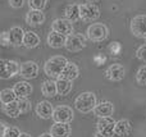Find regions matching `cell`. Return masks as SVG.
<instances>
[{
    "label": "cell",
    "instance_id": "e0dca14e",
    "mask_svg": "<svg viewBox=\"0 0 146 137\" xmlns=\"http://www.w3.org/2000/svg\"><path fill=\"white\" fill-rule=\"evenodd\" d=\"M72 128L69 123H54L50 128V133L54 137H69Z\"/></svg>",
    "mask_w": 146,
    "mask_h": 137
},
{
    "label": "cell",
    "instance_id": "484cf974",
    "mask_svg": "<svg viewBox=\"0 0 146 137\" xmlns=\"http://www.w3.org/2000/svg\"><path fill=\"white\" fill-rule=\"evenodd\" d=\"M66 18L72 22H76L77 19H81L80 15V5L71 4L66 8Z\"/></svg>",
    "mask_w": 146,
    "mask_h": 137
},
{
    "label": "cell",
    "instance_id": "ac0fdd59",
    "mask_svg": "<svg viewBox=\"0 0 146 137\" xmlns=\"http://www.w3.org/2000/svg\"><path fill=\"white\" fill-rule=\"evenodd\" d=\"M25 31L22 27L14 26L9 30V37H10V42L13 46H21L23 45V38H25Z\"/></svg>",
    "mask_w": 146,
    "mask_h": 137
},
{
    "label": "cell",
    "instance_id": "603a6c76",
    "mask_svg": "<svg viewBox=\"0 0 146 137\" xmlns=\"http://www.w3.org/2000/svg\"><path fill=\"white\" fill-rule=\"evenodd\" d=\"M3 112L10 118H18L22 112H21V108H19V104H18V100L15 101H12L9 104H5L3 105Z\"/></svg>",
    "mask_w": 146,
    "mask_h": 137
},
{
    "label": "cell",
    "instance_id": "30bf717a",
    "mask_svg": "<svg viewBox=\"0 0 146 137\" xmlns=\"http://www.w3.org/2000/svg\"><path fill=\"white\" fill-rule=\"evenodd\" d=\"M51 30L68 36V35H71L73 31L72 21L67 19V18H58V19H55L51 23Z\"/></svg>",
    "mask_w": 146,
    "mask_h": 137
},
{
    "label": "cell",
    "instance_id": "7c38bea8",
    "mask_svg": "<svg viewBox=\"0 0 146 137\" xmlns=\"http://www.w3.org/2000/svg\"><path fill=\"white\" fill-rule=\"evenodd\" d=\"M115 120L111 117H104L99 118L98 123H96V128L99 132L106 133V135H114V128H115Z\"/></svg>",
    "mask_w": 146,
    "mask_h": 137
},
{
    "label": "cell",
    "instance_id": "f1b7e54d",
    "mask_svg": "<svg viewBox=\"0 0 146 137\" xmlns=\"http://www.w3.org/2000/svg\"><path fill=\"white\" fill-rule=\"evenodd\" d=\"M136 81L141 86H146V66H142L136 73Z\"/></svg>",
    "mask_w": 146,
    "mask_h": 137
},
{
    "label": "cell",
    "instance_id": "3957f363",
    "mask_svg": "<svg viewBox=\"0 0 146 137\" xmlns=\"http://www.w3.org/2000/svg\"><path fill=\"white\" fill-rule=\"evenodd\" d=\"M86 36L88 40L94 42H100L109 36V28L104 23H92L91 26H88Z\"/></svg>",
    "mask_w": 146,
    "mask_h": 137
},
{
    "label": "cell",
    "instance_id": "4fadbf2b",
    "mask_svg": "<svg viewBox=\"0 0 146 137\" xmlns=\"http://www.w3.org/2000/svg\"><path fill=\"white\" fill-rule=\"evenodd\" d=\"M67 36L63 33H59L56 31H50V33L48 35V45L53 49H60L66 46Z\"/></svg>",
    "mask_w": 146,
    "mask_h": 137
},
{
    "label": "cell",
    "instance_id": "d4e9b609",
    "mask_svg": "<svg viewBox=\"0 0 146 137\" xmlns=\"http://www.w3.org/2000/svg\"><path fill=\"white\" fill-rule=\"evenodd\" d=\"M41 92H42L44 96L46 97H53L55 96L56 94H58V89H56V81H51V79H49V81H45L42 83V86H41Z\"/></svg>",
    "mask_w": 146,
    "mask_h": 137
},
{
    "label": "cell",
    "instance_id": "ffe728a7",
    "mask_svg": "<svg viewBox=\"0 0 146 137\" xmlns=\"http://www.w3.org/2000/svg\"><path fill=\"white\" fill-rule=\"evenodd\" d=\"M78 76H80V69H78V67L76 66L74 63H72V62L67 63V66L64 67L63 72H62V74H60L62 78H67V79H71V81L78 78Z\"/></svg>",
    "mask_w": 146,
    "mask_h": 137
},
{
    "label": "cell",
    "instance_id": "cb8c5ba5",
    "mask_svg": "<svg viewBox=\"0 0 146 137\" xmlns=\"http://www.w3.org/2000/svg\"><path fill=\"white\" fill-rule=\"evenodd\" d=\"M56 89H58V94L62 96H66L72 91V81L67 78H56Z\"/></svg>",
    "mask_w": 146,
    "mask_h": 137
},
{
    "label": "cell",
    "instance_id": "7402d4cb",
    "mask_svg": "<svg viewBox=\"0 0 146 137\" xmlns=\"http://www.w3.org/2000/svg\"><path fill=\"white\" fill-rule=\"evenodd\" d=\"M40 44V37L37 36V33L33 31H27L25 33V38H23V46H26L27 49H33L37 48Z\"/></svg>",
    "mask_w": 146,
    "mask_h": 137
},
{
    "label": "cell",
    "instance_id": "9a60e30c",
    "mask_svg": "<svg viewBox=\"0 0 146 137\" xmlns=\"http://www.w3.org/2000/svg\"><path fill=\"white\" fill-rule=\"evenodd\" d=\"M45 22V14L42 13V10H36V9H30V12L26 14V23L28 26H37L44 24Z\"/></svg>",
    "mask_w": 146,
    "mask_h": 137
},
{
    "label": "cell",
    "instance_id": "9c48e42d",
    "mask_svg": "<svg viewBox=\"0 0 146 137\" xmlns=\"http://www.w3.org/2000/svg\"><path fill=\"white\" fill-rule=\"evenodd\" d=\"M38 74V66L36 62L28 60L25 63L21 64V71H19V76L25 79H31V78H36Z\"/></svg>",
    "mask_w": 146,
    "mask_h": 137
},
{
    "label": "cell",
    "instance_id": "5b68a950",
    "mask_svg": "<svg viewBox=\"0 0 146 137\" xmlns=\"http://www.w3.org/2000/svg\"><path fill=\"white\" fill-rule=\"evenodd\" d=\"M0 68H1L0 77L3 79L12 78V77L19 74V71H21L19 63L15 60H4V59H1L0 60Z\"/></svg>",
    "mask_w": 146,
    "mask_h": 137
},
{
    "label": "cell",
    "instance_id": "1f68e13d",
    "mask_svg": "<svg viewBox=\"0 0 146 137\" xmlns=\"http://www.w3.org/2000/svg\"><path fill=\"white\" fill-rule=\"evenodd\" d=\"M0 42H1V45L4 46V48H8V46L12 45L10 37H9V31H4V32L1 33V36H0Z\"/></svg>",
    "mask_w": 146,
    "mask_h": 137
},
{
    "label": "cell",
    "instance_id": "d6a6232c",
    "mask_svg": "<svg viewBox=\"0 0 146 137\" xmlns=\"http://www.w3.org/2000/svg\"><path fill=\"white\" fill-rule=\"evenodd\" d=\"M136 56H137V59H140V60L146 62V45H142L137 49Z\"/></svg>",
    "mask_w": 146,
    "mask_h": 137
},
{
    "label": "cell",
    "instance_id": "6da1fadb",
    "mask_svg": "<svg viewBox=\"0 0 146 137\" xmlns=\"http://www.w3.org/2000/svg\"><path fill=\"white\" fill-rule=\"evenodd\" d=\"M67 63H68L67 58H64L62 55H55L53 58H50L49 60H46L45 66H44V72L50 78H59L64 67L67 66Z\"/></svg>",
    "mask_w": 146,
    "mask_h": 137
},
{
    "label": "cell",
    "instance_id": "836d02e7",
    "mask_svg": "<svg viewBox=\"0 0 146 137\" xmlns=\"http://www.w3.org/2000/svg\"><path fill=\"white\" fill-rule=\"evenodd\" d=\"M9 5L12 8H15V9H19L25 5V0H9Z\"/></svg>",
    "mask_w": 146,
    "mask_h": 137
},
{
    "label": "cell",
    "instance_id": "7a4b0ae2",
    "mask_svg": "<svg viewBox=\"0 0 146 137\" xmlns=\"http://www.w3.org/2000/svg\"><path fill=\"white\" fill-rule=\"evenodd\" d=\"M98 105V99H96V95L94 92L86 91L80 94L74 100V107L78 112L81 113H90L94 112L95 107Z\"/></svg>",
    "mask_w": 146,
    "mask_h": 137
},
{
    "label": "cell",
    "instance_id": "d590c367",
    "mask_svg": "<svg viewBox=\"0 0 146 137\" xmlns=\"http://www.w3.org/2000/svg\"><path fill=\"white\" fill-rule=\"evenodd\" d=\"M38 137H54L53 135H51V133L50 132H49V133H42V135H40V136H38Z\"/></svg>",
    "mask_w": 146,
    "mask_h": 137
},
{
    "label": "cell",
    "instance_id": "8992f818",
    "mask_svg": "<svg viewBox=\"0 0 146 137\" xmlns=\"http://www.w3.org/2000/svg\"><path fill=\"white\" fill-rule=\"evenodd\" d=\"M71 53H76V51L82 50L83 48H86V37L82 33H71L67 36V41H66V46Z\"/></svg>",
    "mask_w": 146,
    "mask_h": 137
},
{
    "label": "cell",
    "instance_id": "83f0119b",
    "mask_svg": "<svg viewBox=\"0 0 146 137\" xmlns=\"http://www.w3.org/2000/svg\"><path fill=\"white\" fill-rule=\"evenodd\" d=\"M49 0H28V7L30 9H36V10H42L46 7Z\"/></svg>",
    "mask_w": 146,
    "mask_h": 137
},
{
    "label": "cell",
    "instance_id": "8fae6325",
    "mask_svg": "<svg viewBox=\"0 0 146 137\" xmlns=\"http://www.w3.org/2000/svg\"><path fill=\"white\" fill-rule=\"evenodd\" d=\"M124 74H126V71H124L123 66H121V64H111L105 71L106 78L113 82H118V81H121V79H123Z\"/></svg>",
    "mask_w": 146,
    "mask_h": 137
},
{
    "label": "cell",
    "instance_id": "4dcf8cb0",
    "mask_svg": "<svg viewBox=\"0 0 146 137\" xmlns=\"http://www.w3.org/2000/svg\"><path fill=\"white\" fill-rule=\"evenodd\" d=\"M18 104H19L21 112L22 113H27L31 110V101L27 97H19V99H18Z\"/></svg>",
    "mask_w": 146,
    "mask_h": 137
},
{
    "label": "cell",
    "instance_id": "8d00e7d4",
    "mask_svg": "<svg viewBox=\"0 0 146 137\" xmlns=\"http://www.w3.org/2000/svg\"><path fill=\"white\" fill-rule=\"evenodd\" d=\"M19 137H31V136L28 135V133H21Z\"/></svg>",
    "mask_w": 146,
    "mask_h": 137
},
{
    "label": "cell",
    "instance_id": "4316f807",
    "mask_svg": "<svg viewBox=\"0 0 146 137\" xmlns=\"http://www.w3.org/2000/svg\"><path fill=\"white\" fill-rule=\"evenodd\" d=\"M17 95H15L14 90L13 89H4L1 92H0V100H1V104H9L12 101H15L17 100Z\"/></svg>",
    "mask_w": 146,
    "mask_h": 137
},
{
    "label": "cell",
    "instance_id": "ba28073f",
    "mask_svg": "<svg viewBox=\"0 0 146 137\" xmlns=\"http://www.w3.org/2000/svg\"><path fill=\"white\" fill-rule=\"evenodd\" d=\"M131 32L136 37H146V15L140 14L132 18L131 21Z\"/></svg>",
    "mask_w": 146,
    "mask_h": 137
},
{
    "label": "cell",
    "instance_id": "52a82bcc",
    "mask_svg": "<svg viewBox=\"0 0 146 137\" xmlns=\"http://www.w3.org/2000/svg\"><path fill=\"white\" fill-rule=\"evenodd\" d=\"M73 110L69 107L66 105H60V107H56L54 109L53 113V118L54 123H71L73 119Z\"/></svg>",
    "mask_w": 146,
    "mask_h": 137
},
{
    "label": "cell",
    "instance_id": "f546056e",
    "mask_svg": "<svg viewBox=\"0 0 146 137\" xmlns=\"http://www.w3.org/2000/svg\"><path fill=\"white\" fill-rule=\"evenodd\" d=\"M21 133L22 132L17 127H10V126L3 130V137H19Z\"/></svg>",
    "mask_w": 146,
    "mask_h": 137
},
{
    "label": "cell",
    "instance_id": "e575fe53",
    "mask_svg": "<svg viewBox=\"0 0 146 137\" xmlns=\"http://www.w3.org/2000/svg\"><path fill=\"white\" fill-rule=\"evenodd\" d=\"M94 137H113V135H106V133H103V132H96L95 133V136Z\"/></svg>",
    "mask_w": 146,
    "mask_h": 137
},
{
    "label": "cell",
    "instance_id": "74e56055",
    "mask_svg": "<svg viewBox=\"0 0 146 137\" xmlns=\"http://www.w3.org/2000/svg\"><path fill=\"white\" fill-rule=\"evenodd\" d=\"M87 1H88V3H96L98 0H87Z\"/></svg>",
    "mask_w": 146,
    "mask_h": 137
},
{
    "label": "cell",
    "instance_id": "d6986e66",
    "mask_svg": "<svg viewBox=\"0 0 146 137\" xmlns=\"http://www.w3.org/2000/svg\"><path fill=\"white\" fill-rule=\"evenodd\" d=\"M13 90H14L15 95L18 96V99H19V97H28L32 94V86L26 81L17 82V83L14 85V87H13Z\"/></svg>",
    "mask_w": 146,
    "mask_h": 137
},
{
    "label": "cell",
    "instance_id": "5bb4252c",
    "mask_svg": "<svg viewBox=\"0 0 146 137\" xmlns=\"http://www.w3.org/2000/svg\"><path fill=\"white\" fill-rule=\"evenodd\" d=\"M35 110H36L37 117L41 118V119H50V118H53L54 108H53V105H51L49 101H46V100L38 101Z\"/></svg>",
    "mask_w": 146,
    "mask_h": 137
},
{
    "label": "cell",
    "instance_id": "277c9868",
    "mask_svg": "<svg viewBox=\"0 0 146 137\" xmlns=\"http://www.w3.org/2000/svg\"><path fill=\"white\" fill-rule=\"evenodd\" d=\"M80 15L81 19L85 22H92L96 21L100 17V9L98 5L94 3H87V4H81L80 5Z\"/></svg>",
    "mask_w": 146,
    "mask_h": 137
},
{
    "label": "cell",
    "instance_id": "2e32d148",
    "mask_svg": "<svg viewBox=\"0 0 146 137\" xmlns=\"http://www.w3.org/2000/svg\"><path fill=\"white\" fill-rule=\"evenodd\" d=\"M114 113V105L110 101H101L94 109V114L98 118H104V117H111Z\"/></svg>",
    "mask_w": 146,
    "mask_h": 137
},
{
    "label": "cell",
    "instance_id": "44dd1931",
    "mask_svg": "<svg viewBox=\"0 0 146 137\" xmlns=\"http://www.w3.org/2000/svg\"><path fill=\"white\" fill-rule=\"evenodd\" d=\"M132 130V126L128 119H121L115 123V128H114V135L119 137L127 136Z\"/></svg>",
    "mask_w": 146,
    "mask_h": 137
}]
</instances>
